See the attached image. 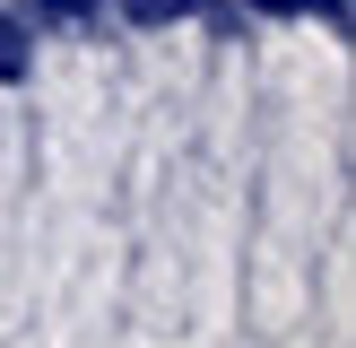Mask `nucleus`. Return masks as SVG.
<instances>
[{"instance_id":"1","label":"nucleus","mask_w":356,"mask_h":348,"mask_svg":"<svg viewBox=\"0 0 356 348\" xmlns=\"http://www.w3.org/2000/svg\"><path fill=\"white\" fill-rule=\"evenodd\" d=\"M261 9H296V17H322V26H339V17H348L339 0H261Z\"/></svg>"},{"instance_id":"2","label":"nucleus","mask_w":356,"mask_h":348,"mask_svg":"<svg viewBox=\"0 0 356 348\" xmlns=\"http://www.w3.org/2000/svg\"><path fill=\"white\" fill-rule=\"evenodd\" d=\"M17 70H26V35L0 17V79H17Z\"/></svg>"}]
</instances>
